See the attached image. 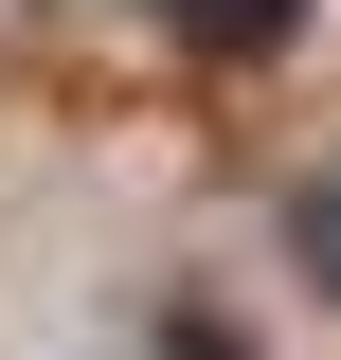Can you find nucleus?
I'll return each mask as SVG.
<instances>
[{
	"label": "nucleus",
	"mask_w": 341,
	"mask_h": 360,
	"mask_svg": "<svg viewBox=\"0 0 341 360\" xmlns=\"http://www.w3.org/2000/svg\"><path fill=\"white\" fill-rule=\"evenodd\" d=\"M305 252H323V270H341V198H305Z\"/></svg>",
	"instance_id": "nucleus-1"
}]
</instances>
